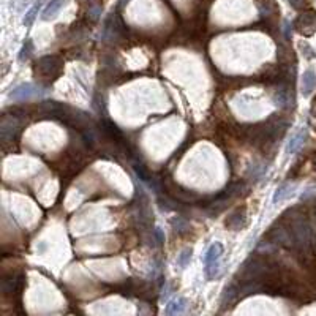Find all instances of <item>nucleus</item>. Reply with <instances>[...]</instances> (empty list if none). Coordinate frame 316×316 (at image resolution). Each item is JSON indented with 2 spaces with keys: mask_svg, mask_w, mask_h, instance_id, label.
<instances>
[{
  "mask_svg": "<svg viewBox=\"0 0 316 316\" xmlns=\"http://www.w3.org/2000/svg\"><path fill=\"white\" fill-rule=\"evenodd\" d=\"M63 62L57 55H46V57L40 59L35 65V74L38 76L41 82L51 84L62 74Z\"/></svg>",
  "mask_w": 316,
  "mask_h": 316,
  "instance_id": "obj_1",
  "label": "nucleus"
},
{
  "mask_svg": "<svg viewBox=\"0 0 316 316\" xmlns=\"http://www.w3.org/2000/svg\"><path fill=\"white\" fill-rule=\"evenodd\" d=\"M294 27H296V30L299 33L305 35V37H310V35H313L316 30V13L312 10L302 13V15L297 16L296 23H294Z\"/></svg>",
  "mask_w": 316,
  "mask_h": 316,
  "instance_id": "obj_2",
  "label": "nucleus"
},
{
  "mask_svg": "<svg viewBox=\"0 0 316 316\" xmlns=\"http://www.w3.org/2000/svg\"><path fill=\"white\" fill-rule=\"evenodd\" d=\"M41 94V89L33 86V84H23V86L16 87L13 92L10 94L11 100H16V101H24V100H29V98L35 97V95H40Z\"/></svg>",
  "mask_w": 316,
  "mask_h": 316,
  "instance_id": "obj_3",
  "label": "nucleus"
},
{
  "mask_svg": "<svg viewBox=\"0 0 316 316\" xmlns=\"http://www.w3.org/2000/svg\"><path fill=\"white\" fill-rule=\"evenodd\" d=\"M223 255V247L220 243H214L212 247L207 250V253L204 255V266L212 264L215 261H220V258Z\"/></svg>",
  "mask_w": 316,
  "mask_h": 316,
  "instance_id": "obj_4",
  "label": "nucleus"
},
{
  "mask_svg": "<svg viewBox=\"0 0 316 316\" xmlns=\"http://www.w3.org/2000/svg\"><path fill=\"white\" fill-rule=\"evenodd\" d=\"M63 3H65V0H51V3L46 6V10L43 11V16H41V18H43L45 21L54 18L59 13V10L63 6Z\"/></svg>",
  "mask_w": 316,
  "mask_h": 316,
  "instance_id": "obj_5",
  "label": "nucleus"
},
{
  "mask_svg": "<svg viewBox=\"0 0 316 316\" xmlns=\"http://www.w3.org/2000/svg\"><path fill=\"white\" fill-rule=\"evenodd\" d=\"M302 82H304V95H310L312 90L316 86V74H315V72H312V70L305 72Z\"/></svg>",
  "mask_w": 316,
  "mask_h": 316,
  "instance_id": "obj_6",
  "label": "nucleus"
},
{
  "mask_svg": "<svg viewBox=\"0 0 316 316\" xmlns=\"http://www.w3.org/2000/svg\"><path fill=\"white\" fill-rule=\"evenodd\" d=\"M243 224H245V214H243V210L241 212V209H239L237 212H234L233 215H231V217H229V220L226 221V226L234 228V229L242 228Z\"/></svg>",
  "mask_w": 316,
  "mask_h": 316,
  "instance_id": "obj_7",
  "label": "nucleus"
},
{
  "mask_svg": "<svg viewBox=\"0 0 316 316\" xmlns=\"http://www.w3.org/2000/svg\"><path fill=\"white\" fill-rule=\"evenodd\" d=\"M304 139H305V131H300V133H297V135H294V138L291 139L290 144H288V147H286L288 153H294L296 150H299V147L304 144Z\"/></svg>",
  "mask_w": 316,
  "mask_h": 316,
  "instance_id": "obj_8",
  "label": "nucleus"
},
{
  "mask_svg": "<svg viewBox=\"0 0 316 316\" xmlns=\"http://www.w3.org/2000/svg\"><path fill=\"white\" fill-rule=\"evenodd\" d=\"M290 194H292V187L290 184H283L282 187H278L277 188V192H275V196H273V202H278V201H282L285 198H288Z\"/></svg>",
  "mask_w": 316,
  "mask_h": 316,
  "instance_id": "obj_9",
  "label": "nucleus"
},
{
  "mask_svg": "<svg viewBox=\"0 0 316 316\" xmlns=\"http://www.w3.org/2000/svg\"><path fill=\"white\" fill-rule=\"evenodd\" d=\"M103 126H104L103 130L108 133V136H109L111 139H122V131L117 128V125H114L112 122L106 121Z\"/></svg>",
  "mask_w": 316,
  "mask_h": 316,
  "instance_id": "obj_10",
  "label": "nucleus"
},
{
  "mask_svg": "<svg viewBox=\"0 0 316 316\" xmlns=\"http://www.w3.org/2000/svg\"><path fill=\"white\" fill-rule=\"evenodd\" d=\"M184 308H185V300L184 299H175V300L171 302L170 305H168L166 313H170V315L182 313V312H184Z\"/></svg>",
  "mask_w": 316,
  "mask_h": 316,
  "instance_id": "obj_11",
  "label": "nucleus"
},
{
  "mask_svg": "<svg viewBox=\"0 0 316 316\" xmlns=\"http://www.w3.org/2000/svg\"><path fill=\"white\" fill-rule=\"evenodd\" d=\"M190 258H192V250H184L179 255V258H177V266L180 269H185L187 266H188V263H190Z\"/></svg>",
  "mask_w": 316,
  "mask_h": 316,
  "instance_id": "obj_12",
  "label": "nucleus"
},
{
  "mask_svg": "<svg viewBox=\"0 0 316 316\" xmlns=\"http://www.w3.org/2000/svg\"><path fill=\"white\" fill-rule=\"evenodd\" d=\"M32 49H33V45H32V41L30 40H27L25 41V45L23 46V49H21V54H19V60L21 62H24L30 57V52H32Z\"/></svg>",
  "mask_w": 316,
  "mask_h": 316,
  "instance_id": "obj_13",
  "label": "nucleus"
},
{
  "mask_svg": "<svg viewBox=\"0 0 316 316\" xmlns=\"http://www.w3.org/2000/svg\"><path fill=\"white\" fill-rule=\"evenodd\" d=\"M38 8H40V0L37 3H35L32 8L29 10V13L25 15V18H24V24L25 25H30L32 23H33V19H35V16H37V11H38Z\"/></svg>",
  "mask_w": 316,
  "mask_h": 316,
  "instance_id": "obj_14",
  "label": "nucleus"
},
{
  "mask_svg": "<svg viewBox=\"0 0 316 316\" xmlns=\"http://www.w3.org/2000/svg\"><path fill=\"white\" fill-rule=\"evenodd\" d=\"M172 226L175 231H179V233H182V231H187L190 229V224L182 219V217H177V219H174L172 220Z\"/></svg>",
  "mask_w": 316,
  "mask_h": 316,
  "instance_id": "obj_15",
  "label": "nucleus"
},
{
  "mask_svg": "<svg viewBox=\"0 0 316 316\" xmlns=\"http://www.w3.org/2000/svg\"><path fill=\"white\" fill-rule=\"evenodd\" d=\"M290 3L291 6H294V8H304V6L308 3V0H290Z\"/></svg>",
  "mask_w": 316,
  "mask_h": 316,
  "instance_id": "obj_16",
  "label": "nucleus"
},
{
  "mask_svg": "<svg viewBox=\"0 0 316 316\" xmlns=\"http://www.w3.org/2000/svg\"><path fill=\"white\" fill-rule=\"evenodd\" d=\"M312 111H313V114H316V98L313 100V109Z\"/></svg>",
  "mask_w": 316,
  "mask_h": 316,
  "instance_id": "obj_17",
  "label": "nucleus"
},
{
  "mask_svg": "<svg viewBox=\"0 0 316 316\" xmlns=\"http://www.w3.org/2000/svg\"><path fill=\"white\" fill-rule=\"evenodd\" d=\"M126 2H128V0H121V2H119V6H122V5H125Z\"/></svg>",
  "mask_w": 316,
  "mask_h": 316,
  "instance_id": "obj_18",
  "label": "nucleus"
}]
</instances>
